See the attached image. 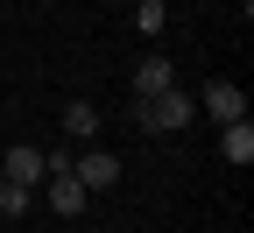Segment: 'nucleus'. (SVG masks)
Returning a JSON list of instances; mask_svg holds the SVG:
<instances>
[{
  "instance_id": "f257e3e1",
  "label": "nucleus",
  "mask_w": 254,
  "mask_h": 233,
  "mask_svg": "<svg viewBox=\"0 0 254 233\" xmlns=\"http://www.w3.org/2000/svg\"><path fill=\"white\" fill-rule=\"evenodd\" d=\"M198 113V99H190L184 85H163V92H148V99H134V120L148 127V135H177V127Z\"/></svg>"
},
{
  "instance_id": "f03ea898",
  "label": "nucleus",
  "mask_w": 254,
  "mask_h": 233,
  "mask_svg": "<svg viewBox=\"0 0 254 233\" xmlns=\"http://www.w3.org/2000/svg\"><path fill=\"white\" fill-rule=\"evenodd\" d=\"M43 162H50V177H43V184H50V205H57L64 219H78V212L92 205V191L78 184V170H71V155H43Z\"/></svg>"
},
{
  "instance_id": "7ed1b4c3",
  "label": "nucleus",
  "mask_w": 254,
  "mask_h": 233,
  "mask_svg": "<svg viewBox=\"0 0 254 233\" xmlns=\"http://www.w3.org/2000/svg\"><path fill=\"white\" fill-rule=\"evenodd\" d=\"M198 106H205V113H212L219 127H226V120H247V92H240L233 78H212V85L198 92Z\"/></svg>"
},
{
  "instance_id": "20e7f679",
  "label": "nucleus",
  "mask_w": 254,
  "mask_h": 233,
  "mask_svg": "<svg viewBox=\"0 0 254 233\" xmlns=\"http://www.w3.org/2000/svg\"><path fill=\"white\" fill-rule=\"evenodd\" d=\"M71 170H78V184H85L92 198H99V191H113V184H120V155H106V149H85Z\"/></svg>"
},
{
  "instance_id": "39448f33",
  "label": "nucleus",
  "mask_w": 254,
  "mask_h": 233,
  "mask_svg": "<svg viewBox=\"0 0 254 233\" xmlns=\"http://www.w3.org/2000/svg\"><path fill=\"white\" fill-rule=\"evenodd\" d=\"M0 170H7L14 184H28V191H36V184L50 177V162H43V149H28V142H21V149H7V162H0Z\"/></svg>"
},
{
  "instance_id": "423d86ee",
  "label": "nucleus",
  "mask_w": 254,
  "mask_h": 233,
  "mask_svg": "<svg viewBox=\"0 0 254 233\" xmlns=\"http://www.w3.org/2000/svg\"><path fill=\"white\" fill-rule=\"evenodd\" d=\"M219 155H226L233 170H247V162H254V127L247 120H226V127H219Z\"/></svg>"
},
{
  "instance_id": "0eeeda50",
  "label": "nucleus",
  "mask_w": 254,
  "mask_h": 233,
  "mask_svg": "<svg viewBox=\"0 0 254 233\" xmlns=\"http://www.w3.org/2000/svg\"><path fill=\"white\" fill-rule=\"evenodd\" d=\"M163 85H177V64H170V57H141V64H134V99L163 92Z\"/></svg>"
},
{
  "instance_id": "6e6552de",
  "label": "nucleus",
  "mask_w": 254,
  "mask_h": 233,
  "mask_svg": "<svg viewBox=\"0 0 254 233\" xmlns=\"http://www.w3.org/2000/svg\"><path fill=\"white\" fill-rule=\"evenodd\" d=\"M64 135L92 142V135H99V106H92V99H71V106H64Z\"/></svg>"
},
{
  "instance_id": "1a4fd4ad",
  "label": "nucleus",
  "mask_w": 254,
  "mask_h": 233,
  "mask_svg": "<svg viewBox=\"0 0 254 233\" xmlns=\"http://www.w3.org/2000/svg\"><path fill=\"white\" fill-rule=\"evenodd\" d=\"M28 205H36V191H28V184H14L7 170H0V212H7V219H21Z\"/></svg>"
},
{
  "instance_id": "9d476101",
  "label": "nucleus",
  "mask_w": 254,
  "mask_h": 233,
  "mask_svg": "<svg viewBox=\"0 0 254 233\" xmlns=\"http://www.w3.org/2000/svg\"><path fill=\"white\" fill-rule=\"evenodd\" d=\"M163 21H170L163 0H141V7H134V28H141V36H163Z\"/></svg>"
}]
</instances>
